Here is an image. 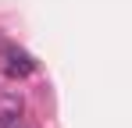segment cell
Masks as SVG:
<instances>
[{
  "label": "cell",
  "instance_id": "cell-1",
  "mask_svg": "<svg viewBox=\"0 0 132 128\" xmlns=\"http://www.w3.org/2000/svg\"><path fill=\"white\" fill-rule=\"evenodd\" d=\"M0 71H4L7 78H29V75L36 71V61H32L25 50H18V46H7V50L0 53Z\"/></svg>",
  "mask_w": 132,
  "mask_h": 128
},
{
  "label": "cell",
  "instance_id": "cell-2",
  "mask_svg": "<svg viewBox=\"0 0 132 128\" xmlns=\"http://www.w3.org/2000/svg\"><path fill=\"white\" fill-rule=\"evenodd\" d=\"M22 114H25L22 93H14V89L0 93V128H22Z\"/></svg>",
  "mask_w": 132,
  "mask_h": 128
}]
</instances>
